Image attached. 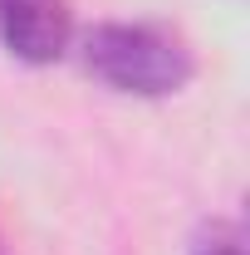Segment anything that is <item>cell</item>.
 Wrapping results in <instances>:
<instances>
[{
    "label": "cell",
    "mask_w": 250,
    "mask_h": 255,
    "mask_svg": "<svg viewBox=\"0 0 250 255\" xmlns=\"http://www.w3.org/2000/svg\"><path fill=\"white\" fill-rule=\"evenodd\" d=\"M79 54L98 84L132 98H172L196 79L191 44L147 20H103L79 39Z\"/></svg>",
    "instance_id": "obj_1"
},
{
    "label": "cell",
    "mask_w": 250,
    "mask_h": 255,
    "mask_svg": "<svg viewBox=\"0 0 250 255\" xmlns=\"http://www.w3.org/2000/svg\"><path fill=\"white\" fill-rule=\"evenodd\" d=\"M69 0H0V44L20 64H54L69 49Z\"/></svg>",
    "instance_id": "obj_2"
},
{
    "label": "cell",
    "mask_w": 250,
    "mask_h": 255,
    "mask_svg": "<svg viewBox=\"0 0 250 255\" xmlns=\"http://www.w3.org/2000/svg\"><path fill=\"white\" fill-rule=\"evenodd\" d=\"M191 255H246V236H241L236 221L211 216V221H201V231L191 236Z\"/></svg>",
    "instance_id": "obj_3"
}]
</instances>
